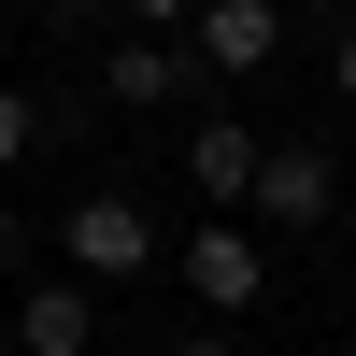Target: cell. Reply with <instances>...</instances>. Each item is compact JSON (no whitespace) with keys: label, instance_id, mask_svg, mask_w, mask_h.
<instances>
[{"label":"cell","instance_id":"cell-1","mask_svg":"<svg viewBox=\"0 0 356 356\" xmlns=\"http://www.w3.org/2000/svg\"><path fill=\"white\" fill-rule=\"evenodd\" d=\"M57 271H86L114 300V285H143V271H171V243H157V214H143L129 186H86L72 214H57Z\"/></svg>","mask_w":356,"mask_h":356},{"label":"cell","instance_id":"cell-2","mask_svg":"<svg viewBox=\"0 0 356 356\" xmlns=\"http://www.w3.org/2000/svg\"><path fill=\"white\" fill-rule=\"evenodd\" d=\"M171 285H186L200 314H228V328H243V314L271 300V243H257L243 214H214V228H186V243H171Z\"/></svg>","mask_w":356,"mask_h":356},{"label":"cell","instance_id":"cell-3","mask_svg":"<svg viewBox=\"0 0 356 356\" xmlns=\"http://www.w3.org/2000/svg\"><path fill=\"white\" fill-rule=\"evenodd\" d=\"M328 214H342V157H328V143H271V157H257L243 228H271V243H314Z\"/></svg>","mask_w":356,"mask_h":356},{"label":"cell","instance_id":"cell-4","mask_svg":"<svg viewBox=\"0 0 356 356\" xmlns=\"http://www.w3.org/2000/svg\"><path fill=\"white\" fill-rule=\"evenodd\" d=\"M186 86H200L186 29H114V43H100V100H129V114H171Z\"/></svg>","mask_w":356,"mask_h":356},{"label":"cell","instance_id":"cell-5","mask_svg":"<svg viewBox=\"0 0 356 356\" xmlns=\"http://www.w3.org/2000/svg\"><path fill=\"white\" fill-rule=\"evenodd\" d=\"M100 342V285L86 271H29L15 285V356H86Z\"/></svg>","mask_w":356,"mask_h":356},{"label":"cell","instance_id":"cell-6","mask_svg":"<svg viewBox=\"0 0 356 356\" xmlns=\"http://www.w3.org/2000/svg\"><path fill=\"white\" fill-rule=\"evenodd\" d=\"M186 57H200V72H271V57H285V0H200V15H186Z\"/></svg>","mask_w":356,"mask_h":356},{"label":"cell","instance_id":"cell-7","mask_svg":"<svg viewBox=\"0 0 356 356\" xmlns=\"http://www.w3.org/2000/svg\"><path fill=\"white\" fill-rule=\"evenodd\" d=\"M257 157H271V143H257L243 114H186V186L214 200V214H243V200H257Z\"/></svg>","mask_w":356,"mask_h":356},{"label":"cell","instance_id":"cell-8","mask_svg":"<svg viewBox=\"0 0 356 356\" xmlns=\"http://www.w3.org/2000/svg\"><path fill=\"white\" fill-rule=\"evenodd\" d=\"M29 143H43V100H15V86H0V171H15Z\"/></svg>","mask_w":356,"mask_h":356},{"label":"cell","instance_id":"cell-9","mask_svg":"<svg viewBox=\"0 0 356 356\" xmlns=\"http://www.w3.org/2000/svg\"><path fill=\"white\" fill-rule=\"evenodd\" d=\"M0 285H29V214L0 200Z\"/></svg>","mask_w":356,"mask_h":356},{"label":"cell","instance_id":"cell-10","mask_svg":"<svg viewBox=\"0 0 356 356\" xmlns=\"http://www.w3.org/2000/svg\"><path fill=\"white\" fill-rule=\"evenodd\" d=\"M114 15H129V29H186L200 0H114Z\"/></svg>","mask_w":356,"mask_h":356},{"label":"cell","instance_id":"cell-11","mask_svg":"<svg viewBox=\"0 0 356 356\" xmlns=\"http://www.w3.org/2000/svg\"><path fill=\"white\" fill-rule=\"evenodd\" d=\"M43 29H114V0H43Z\"/></svg>","mask_w":356,"mask_h":356},{"label":"cell","instance_id":"cell-12","mask_svg":"<svg viewBox=\"0 0 356 356\" xmlns=\"http://www.w3.org/2000/svg\"><path fill=\"white\" fill-rule=\"evenodd\" d=\"M328 86H342V100H356V29H342V43H328Z\"/></svg>","mask_w":356,"mask_h":356},{"label":"cell","instance_id":"cell-13","mask_svg":"<svg viewBox=\"0 0 356 356\" xmlns=\"http://www.w3.org/2000/svg\"><path fill=\"white\" fill-rule=\"evenodd\" d=\"M171 356H228V328H186V342H171Z\"/></svg>","mask_w":356,"mask_h":356},{"label":"cell","instance_id":"cell-14","mask_svg":"<svg viewBox=\"0 0 356 356\" xmlns=\"http://www.w3.org/2000/svg\"><path fill=\"white\" fill-rule=\"evenodd\" d=\"M29 15H43V0H29Z\"/></svg>","mask_w":356,"mask_h":356}]
</instances>
